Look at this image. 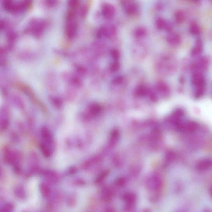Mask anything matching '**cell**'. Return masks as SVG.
<instances>
[{"instance_id": "23", "label": "cell", "mask_w": 212, "mask_h": 212, "mask_svg": "<svg viewBox=\"0 0 212 212\" xmlns=\"http://www.w3.org/2000/svg\"><path fill=\"white\" fill-rule=\"evenodd\" d=\"M175 16V20L178 23H181L185 20V14L182 11H179L176 12Z\"/></svg>"}, {"instance_id": "40", "label": "cell", "mask_w": 212, "mask_h": 212, "mask_svg": "<svg viewBox=\"0 0 212 212\" xmlns=\"http://www.w3.org/2000/svg\"><path fill=\"white\" fill-rule=\"evenodd\" d=\"M1 168H0V176H1Z\"/></svg>"}, {"instance_id": "24", "label": "cell", "mask_w": 212, "mask_h": 212, "mask_svg": "<svg viewBox=\"0 0 212 212\" xmlns=\"http://www.w3.org/2000/svg\"><path fill=\"white\" fill-rule=\"evenodd\" d=\"M190 31L192 34L194 35H197L200 32L199 27L196 23H193L190 26Z\"/></svg>"}, {"instance_id": "32", "label": "cell", "mask_w": 212, "mask_h": 212, "mask_svg": "<svg viewBox=\"0 0 212 212\" xmlns=\"http://www.w3.org/2000/svg\"><path fill=\"white\" fill-rule=\"evenodd\" d=\"M72 9L68 13L67 15V19L68 21H72L74 18L75 16V13Z\"/></svg>"}, {"instance_id": "31", "label": "cell", "mask_w": 212, "mask_h": 212, "mask_svg": "<svg viewBox=\"0 0 212 212\" xmlns=\"http://www.w3.org/2000/svg\"><path fill=\"white\" fill-rule=\"evenodd\" d=\"M13 209V206L11 204H6L3 206L2 208L3 211H11Z\"/></svg>"}, {"instance_id": "20", "label": "cell", "mask_w": 212, "mask_h": 212, "mask_svg": "<svg viewBox=\"0 0 212 212\" xmlns=\"http://www.w3.org/2000/svg\"><path fill=\"white\" fill-rule=\"evenodd\" d=\"M89 110L90 113L92 115H96L100 113L101 108L99 104L94 103L89 106Z\"/></svg>"}, {"instance_id": "30", "label": "cell", "mask_w": 212, "mask_h": 212, "mask_svg": "<svg viewBox=\"0 0 212 212\" xmlns=\"http://www.w3.org/2000/svg\"><path fill=\"white\" fill-rule=\"evenodd\" d=\"M111 54L112 58L115 60H118L120 58V53L117 50L113 49L111 50Z\"/></svg>"}, {"instance_id": "18", "label": "cell", "mask_w": 212, "mask_h": 212, "mask_svg": "<svg viewBox=\"0 0 212 212\" xmlns=\"http://www.w3.org/2000/svg\"><path fill=\"white\" fill-rule=\"evenodd\" d=\"M147 33V31L145 28L139 27L136 28L134 32V35L135 37L141 38L145 37Z\"/></svg>"}, {"instance_id": "8", "label": "cell", "mask_w": 212, "mask_h": 212, "mask_svg": "<svg viewBox=\"0 0 212 212\" xmlns=\"http://www.w3.org/2000/svg\"><path fill=\"white\" fill-rule=\"evenodd\" d=\"M211 160L208 159H203L200 160L197 164V170L199 171H205L209 169L211 167Z\"/></svg>"}, {"instance_id": "39", "label": "cell", "mask_w": 212, "mask_h": 212, "mask_svg": "<svg viewBox=\"0 0 212 212\" xmlns=\"http://www.w3.org/2000/svg\"><path fill=\"white\" fill-rule=\"evenodd\" d=\"M6 25V23L4 20L0 21V30L4 29Z\"/></svg>"}, {"instance_id": "4", "label": "cell", "mask_w": 212, "mask_h": 212, "mask_svg": "<svg viewBox=\"0 0 212 212\" xmlns=\"http://www.w3.org/2000/svg\"><path fill=\"white\" fill-rule=\"evenodd\" d=\"M32 0H23L20 2L15 4L12 13L22 12L27 9L32 4Z\"/></svg>"}, {"instance_id": "27", "label": "cell", "mask_w": 212, "mask_h": 212, "mask_svg": "<svg viewBox=\"0 0 212 212\" xmlns=\"http://www.w3.org/2000/svg\"><path fill=\"white\" fill-rule=\"evenodd\" d=\"M68 6L72 10H74L79 6V0H68Z\"/></svg>"}, {"instance_id": "16", "label": "cell", "mask_w": 212, "mask_h": 212, "mask_svg": "<svg viewBox=\"0 0 212 212\" xmlns=\"http://www.w3.org/2000/svg\"><path fill=\"white\" fill-rule=\"evenodd\" d=\"M15 4L12 0H4L2 6L5 11L10 13H12Z\"/></svg>"}, {"instance_id": "7", "label": "cell", "mask_w": 212, "mask_h": 212, "mask_svg": "<svg viewBox=\"0 0 212 212\" xmlns=\"http://www.w3.org/2000/svg\"><path fill=\"white\" fill-rule=\"evenodd\" d=\"M41 135L44 142L46 145L51 144L53 142L52 135L48 128L43 127L41 130Z\"/></svg>"}, {"instance_id": "28", "label": "cell", "mask_w": 212, "mask_h": 212, "mask_svg": "<svg viewBox=\"0 0 212 212\" xmlns=\"http://www.w3.org/2000/svg\"><path fill=\"white\" fill-rule=\"evenodd\" d=\"M158 88L159 91L162 93H166L169 90V88L167 85L162 82L158 83Z\"/></svg>"}, {"instance_id": "13", "label": "cell", "mask_w": 212, "mask_h": 212, "mask_svg": "<svg viewBox=\"0 0 212 212\" xmlns=\"http://www.w3.org/2000/svg\"><path fill=\"white\" fill-rule=\"evenodd\" d=\"M123 199L128 204V206H133L136 202V196L135 194L127 193L123 195Z\"/></svg>"}, {"instance_id": "38", "label": "cell", "mask_w": 212, "mask_h": 212, "mask_svg": "<svg viewBox=\"0 0 212 212\" xmlns=\"http://www.w3.org/2000/svg\"><path fill=\"white\" fill-rule=\"evenodd\" d=\"M54 104L57 107H60L61 105L62 102L61 100L59 99H54L53 100Z\"/></svg>"}, {"instance_id": "12", "label": "cell", "mask_w": 212, "mask_h": 212, "mask_svg": "<svg viewBox=\"0 0 212 212\" xmlns=\"http://www.w3.org/2000/svg\"><path fill=\"white\" fill-rule=\"evenodd\" d=\"M203 50V43L201 40H198L196 42L194 46L192 49L191 54L193 56H196L201 53Z\"/></svg>"}, {"instance_id": "22", "label": "cell", "mask_w": 212, "mask_h": 212, "mask_svg": "<svg viewBox=\"0 0 212 212\" xmlns=\"http://www.w3.org/2000/svg\"><path fill=\"white\" fill-rule=\"evenodd\" d=\"M167 22L162 18H159L157 19L156 21V27L158 30H165Z\"/></svg>"}, {"instance_id": "25", "label": "cell", "mask_w": 212, "mask_h": 212, "mask_svg": "<svg viewBox=\"0 0 212 212\" xmlns=\"http://www.w3.org/2000/svg\"><path fill=\"white\" fill-rule=\"evenodd\" d=\"M40 190L42 194L44 197H47L50 194V190L48 187L44 184L40 185Z\"/></svg>"}, {"instance_id": "10", "label": "cell", "mask_w": 212, "mask_h": 212, "mask_svg": "<svg viewBox=\"0 0 212 212\" xmlns=\"http://www.w3.org/2000/svg\"><path fill=\"white\" fill-rule=\"evenodd\" d=\"M167 40L170 44L176 46L180 44L181 39L179 35L172 32L167 36Z\"/></svg>"}, {"instance_id": "37", "label": "cell", "mask_w": 212, "mask_h": 212, "mask_svg": "<svg viewBox=\"0 0 212 212\" xmlns=\"http://www.w3.org/2000/svg\"><path fill=\"white\" fill-rule=\"evenodd\" d=\"M123 81V77L122 76H118L114 79L113 82L114 84H119Z\"/></svg>"}, {"instance_id": "41", "label": "cell", "mask_w": 212, "mask_h": 212, "mask_svg": "<svg viewBox=\"0 0 212 212\" xmlns=\"http://www.w3.org/2000/svg\"><path fill=\"white\" fill-rule=\"evenodd\" d=\"M193 1H197L198 0H193Z\"/></svg>"}, {"instance_id": "2", "label": "cell", "mask_w": 212, "mask_h": 212, "mask_svg": "<svg viewBox=\"0 0 212 212\" xmlns=\"http://www.w3.org/2000/svg\"><path fill=\"white\" fill-rule=\"evenodd\" d=\"M175 123L179 130L187 133L194 132L198 128L197 123L194 121H189L182 123L180 120Z\"/></svg>"}, {"instance_id": "29", "label": "cell", "mask_w": 212, "mask_h": 212, "mask_svg": "<svg viewBox=\"0 0 212 212\" xmlns=\"http://www.w3.org/2000/svg\"><path fill=\"white\" fill-rule=\"evenodd\" d=\"M8 39L10 44H13L15 42L17 38V35L15 33L12 31H10L8 33L7 35Z\"/></svg>"}, {"instance_id": "35", "label": "cell", "mask_w": 212, "mask_h": 212, "mask_svg": "<svg viewBox=\"0 0 212 212\" xmlns=\"http://www.w3.org/2000/svg\"><path fill=\"white\" fill-rule=\"evenodd\" d=\"M57 3V0H46V5L50 7L55 6Z\"/></svg>"}, {"instance_id": "15", "label": "cell", "mask_w": 212, "mask_h": 212, "mask_svg": "<svg viewBox=\"0 0 212 212\" xmlns=\"http://www.w3.org/2000/svg\"><path fill=\"white\" fill-rule=\"evenodd\" d=\"M9 120L7 115L4 114L0 116V130L2 131L7 129L9 125Z\"/></svg>"}, {"instance_id": "17", "label": "cell", "mask_w": 212, "mask_h": 212, "mask_svg": "<svg viewBox=\"0 0 212 212\" xmlns=\"http://www.w3.org/2000/svg\"><path fill=\"white\" fill-rule=\"evenodd\" d=\"M41 151L43 155L46 158H49L51 156V150L46 144L42 142L40 144Z\"/></svg>"}, {"instance_id": "9", "label": "cell", "mask_w": 212, "mask_h": 212, "mask_svg": "<svg viewBox=\"0 0 212 212\" xmlns=\"http://www.w3.org/2000/svg\"><path fill=\"white\" fill-rule=\"evenodd\" d=\"M191 80L193 85L197 87L205 84L204 77L203 74L200 73H194L192 77Z\"/></svg>"}, {"instance_id": "26", "label": "cell", "mask_w": 212, "mask_h": 212, "mask_svg": "<svg viewBox=\"0 0 212 212\" xmlns=\"http://www.w3.org/2000/svg\"><path fill=\"white\" fill-rule=\"evenodd\" d=\"M185 114V112L183 111L182 109L181 108H178L176 109V110L173 113V116L174 118H175V120H180V118L182 117Z\"/></svg>"}, {"instance_id": "36", "label": "cell", "mask_w": 212, "mask_h": 212, "mask_svg": "<svg viewBox=\"0 0 212 212\" xmlns=\"http://www.w3.org/2000/svg\"><path fill=\"white\" fill-rule=\"evenodd\" d=\"M173 25L171 24V23H168L167 22L166 26H165V30L167 31V32L170 33L173 32Z\"/></svg>"}, {"instance_id": "6", "label": "cell", "mask_w": 212, "mask_h": 212, "mask_svg": "<svg viewBox=\"0 0 212 212\" xmlns=\"http://www.w3.org/2000/svg\"><path fill=\"white\" fill-rule=\"evenodd\" d=\"M77 29V24L75 22H71L67 26L66 33L67 36L70 39L74 37Z\"/></svg>"}, {"instance_id": "34", "label": "cell", "mask_w": 212, "mask_h": 212, "mask_svg": "<svg viewBox=\"0 0 212 212\" xmlns=\"http://www.w3.org/2000/svg\"><path fill=\"white\" fill-rule=\"evenodd\" d=\"M126 183V179L123 177L119 178L116 182V184L119 187H123L125 185Z\"/></svg>"}, {"instance_id": "11", "label": "cell", "mask_w": 212, "mask_h": 212, "mask_svg": "<svg viewBox=\"0 0 212 212\" xmlns=\"http://www.w3.org/2000/svg\"><path fill=\"white\" fill-rule=\"evenodd\" d=\"M149 93V89L147 87L140 85L137 87L134 91V95L136 96H144Z\"/></svg>"}, {"instance_id": "3", "label": "cell", "mask_w": 212, "mask_h": 212, "mask_svg": "<svg viewBox=\"0 0 212 212\" xmlns=\"http://www.w3.org/2000/svg\"><path fill=\"white\" fill-rule=\"evenodd\" d=\"M4 157L5 160L8 163L14 165L18 164L20 160V156L16 152L7 149L5 151Z\"/></svg>"}, {"instance_id": "33", "label": "cell", "mask_w": 212, "mask_h": 212, "mask_svg": "<svg viewBox=\"0 0 212 212\" xmlns=\"http://www.w3.org/2000/svg\"><path fill=\"white\" fill-rule=\"evenodd\" d=\"M119 68H120V65L119 63L117 62H115L111 65L110 68L111 71L116 72L119 69Z\"/></svg>"}, {"instance_id": "5", "label": "cell", "mask_w": 212, "mask_h": 212, "mask_svg": "<svg viewBox=\"0 0 212 212\" xmlns=\"http://www.w3.org/2000/svg\"><path fill=\"white\" fill-rule=\"evenodd\" d=\"M103 16L107 19H110L114 16L115 10L114 7L109 4H105L103 5L101 10Z\"/></svg>"}, {"instance_id": "21", "label": "cell", "mask_w": 212, "mask_h": 212, "mask_svg": "<svg viewBox=\"0 0 212 212\" xmlns=\"http://www.w3.org/2000/svg\"><path fill=\"white\" fill-rule=\"evenodd\" d=\"M205 87H206V83L197 86V90L195 94V97L196 98H200L203 96L205 92Z\"/></svg>"}, {"instance_id": "14", "label": "cell", "mask_w": 212, "mask_h": 212, "mask_svg": "<svg viewBox=\"0 0 212 212\" xmlns=\"http://www.w3.org/2000/svg\"><path fill=\"white\" fill-rule=\"evenodd\" d=\"M138 11V8L137 5L133 3L128 4L125 9L126 13L129 16L134 15L137 13Z\"/></svg>"}, {"instance_id": "19", "label": "cell", "mask_w": 212, "mask_h": 212, "mask_svg": "<svg viewBox=\"0 0 212 212\" xmlns=\"http://www.w3.org/2000/svg\"><path fill=\"white\" fill-rule=\"evenodd\" d=\"M15 194L16 196L22 199H24L26 197V194L24 188L23 187H18L15 189Z\"/></svg>"}, {"instance_id": "1", "label": "cell", "mask_w": 212, "mask_h": 212, "mask_svg": "<svg viewBox=\"0 0 212 212\" xmlns=\"http://www.w3.org/2000/svg\"><path fill=\"white\" fill-rule=\"evenodd\" d=\"M46 25V23L42 20H32L25 31L26 32L31 33L36 37H39L42 35Z\"/></svg>"}]
</instances>
